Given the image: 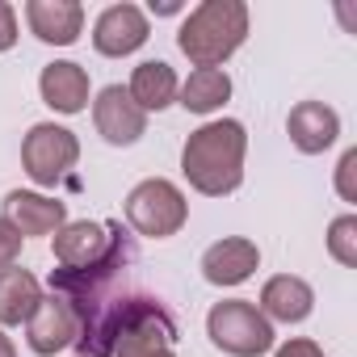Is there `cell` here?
Here are the masks:
<instances>
[{
    "instance_id": "1",
    "label": "cell",
    "mask_w": 357,
    "mask_h": 357,
    "mask_svg": "<svg viewBox=\"0 0 357 357\" xmlns=\"http://www.w3.org/2000/svg\"><path fill=\"white\" fill-rule=\"evenodd\" d=\"M244 151H248L244 126L236 118H219V122L198 126L185 139L181 172L198 194L223 198V194H236L240 181H244Z\"/></svg>"
},
{
    "instance_id": "2",
    "label": "cell",
    "mask_w": 357,
    "mask_h": 357,
    "mask_svg": "<svg viewBox=\"0 0 357 357\" xmlns=\"http://www.w3.org/2000/svg\"><path fill=\"white\" fill-rule=\"evenodd\" d=\"M244 38H248V5H240V0H206L181 22L176 47L198 68H219L244 47Z\"/></svg>"
},
{
    "instance_id": "3",
    "label": "cell",
    "mask_w": 357,
    "mask_h": 357,
    "mask_svg": "<svg viewBox=\"0 0 357 357\" xmlns=\"http://www.w3.org/2000/svg\"><path fill=\"white\" fill-rule=\"evenodd\" d=\"M172 340H176L172 315L155 298L126 294L122 319H118V332H114V357H176Z\"/></svg>"
},
{
    "instance_id": "4",
    "label": "cell",
    "mask_w": 357,
    "mask_h": 357,
    "mask_svg": "<svg viewBox=\"0 0 357 357\" xmlns=\"http://www.w3.org/2000/svg\"><path fill=\"white\" fill-rule=\"evenodd\" d=\"M190 219V202L185 194L176 190L172 181H164V176H147V181H139L130 194H126V223L147 236V240H168L185 227Z\"/></svg>"
},
{
    "instance_id": "5",
    "label": "cell",
    "mask_w": 357,
    "mask_h": 357,
    "mask_svg": "<svg viewBox=\"0 0 357 357\" xmlns=\"http://www.w3.org/2000/svg\"><path fill=\"white\" fill-rule=\"evenodd\" d=\"M206 332L211 340L231 353V357H261L273 349V324L257 311V303L248 298H227V303H215L211 315H206Z\"/></svg>"
},
{
    "instance_id": "6",
    "label": "cell",
    "mask_w": 357,
    "mask_h": 357,
    "mask_svg": "<svg viewBox=\"0 0 357 357\" xmlns=\"http://www.w3.org/2000/svg\"><path fill=\"white\" fill-rule=\"evenodd\" d=\"M76 160H80V139L68 126H55V122L30 126V135L22 143V164H26L34 185L55 190L63 176L76 168Z\"/></svg>"
},
{
    "instance_id": "7",
    "label": "cell",
    "mask_w": 357,
    "mask_h": 357,
    "mask_svg": "<svg viewBox=\"0 0 357 357\" xmlns=\"http://www.w3.org/2000/svg\"><path fill=\"white\" fill-rule=\"evenodd\" d=\"M118 227H122V223H114V219H109V223H89V219L63 223V227L55 231V261H59V269H63V273H84V269L101 265V261L114 252Z\"/></svg>"
},
{
    "instance_id": "8",
    "label": "cell",
    "mask_w": 357,
    "mask_h": 357,
    "mask_svg": "<svg viewBox=\"0 0 357 357\" xmlns=\"http://www.w3.org/2000/svg\"><path fill=\"white\" fill-rule=\"evenodd\" d=\"M93 122H97V135L114 147H130L139 143V135L147 130V114L130 101V93L122 84H105L93 101Z\"/></svg>"
},
{
    "instance_id": "9",
    "label": "cell",
    "mask_w": 357,
    "mask_h": 357,
    "mask_svg": "<svg viewBox=\"0 0 357 357\" xmlns=\"http://www.w3.org/2000/svg\"><path fill=\"white\" fill-rule=\"evenodd\" d=\"M147 34H151V26H147V13L139 9V5H109L101 17H97V26H93V47L101 51V55H109V59H122V55H135L143 43H147Z\"/></svg>"
},
{
    "instance_id": "10",
    "label": "cell",
    "mask_w": 357,
    "mask_h": 357,
    "mask_svg": "<svg viewBox=\"0 0 357 357\" xmlns=\"http://www.w3.org/2000/svg\"><path fill=\"white\" fill-rule=\"evenodd\" d=\"M26 328H30V349L38 357H55L68 344H76V336H80V319H76V311L63 294H51V298L43 294V303H38V311L30 315Z\"/></svg>"
},
{
    "instance_id": "11",
    "label": "cell",
    "mask_w": 357,
    "mask_h": 357,
    "mask_svg": "<svg viewBox=\"0 0 357 357\" xmlns=\"http://www.w3.org/2000/svg\"><path fill=\"white\" fill-rule=\"evenodd\" d=\"M286 135H290V143H294L303 155H319V151H328V147L336 143L340 118H336V109L324 105V101H298V105L290 109V118H286Z\"/></svg>"
},
{
    "instance_id": "12",
    "label": "cell",
    "mask_w": 357,
    "mask_h": 357,
    "mask_svg": "<svg viewBox=\"0 0 357 357\" xmlns=\"http://www.w3.org/2000/svg\"><path fill=\"white\" fill-rule=\"evenodd\" d=\"M257 265H261V252L244 236H227V240H219L202 252V278L211 286H240V282L252 278Z\"/></svg>"
},
{
    "instance_id": "13",
    "label": "cell",
    "mask_w": 357,
    "mask_h": 357,
    "mask_svg": "<svg viewBox=\"0 0 357 357\" xmlns=\"http://www.w3.org/2000/svg\"><path fill=\"white\" fill-rule=\"evenodd\" d=\"M17 227V236H55L63 223H68V206L59 198H43V194H26V190H13L5 198V215Z\"/></svg>"
},
{
    "instance_id": "14",
    "label": "cell",
    "mask_w": 357,
    "mask_h": 357,
    "mask_svg": "<svg viewBox=\"0 0 357 357\" xmlns=\"http://www.w3.org/2000/svg\"><path fill=\"white\" fill-rule=\"evenodd\" d=\"M311 307H315V290L303 282V278H294V273H278V278H269L265 286H261V303H257V311L273 324H303L307 315H311Z\"/></svg>"
},
{
    "instance_id": "15",
    "label": "cell",
    "mask_w": 357,
    "mask_h": 357,
    "mask_svg": "<svg viewBox=\"0 0 357 357\" xmlns=\"http://www.w3.org/2000/svg\"><path fill=\"white\" fill-rule=\"evenodd\" d=\"M26 22L43 43L72 47L80 38V30H84V5H76V0H30Z\"/></svg>"
},
{
    "instance_id": "16",
    "label": "cell",
    "mask_w": 357,
    "mask_h": 357,
    "mask_svg": "<svg viewBox=\"0 0 357 357\" xmlns=\"http://www.w3.org/2000/svg\"><path fill=\"white\" fill-rule=\"evenodd\" d=\"M38 93L55 114H80L89 105V72L80 63H68V59L47 63L38 76Z\"/></svg>"
},
{
    "instance_id": "17",
    "label": "cell",
    "mask_w": 357,
    "mask_h": 357,
    "mask_svg": "<svg viewBox=\"0 0 357 357\" xmlns=\"http://www.w3.org/2000/svg\"><path fill=\"white\" fill-rule=\"evenodd\" d=\"M43 303V286L30 269H0V324L5 328H17V324H30V315L38 311Z\"/></svg>"
},
{
    "instance_id": "18",
    "label": "cell",
    "mask_w": 357,
    "mask_h": 357,
    "mask_svg": "<svg viewBox=\"0 0 357 357\" xmlns=\"http://www.w3.org/2000/svg\"><path fill=\"white\" fill-rule=\"evenodd\" d=\"M126 93H130V101H135L143 114H151V109H168V105L176 101V72H172L164 59H147V63L135 68Z\"/></svg>"
},
{
    "instance_id": "19",
    "label": "cell",
    "mask_w": 357,
    "mask_h": 357,
    "mask_svg": "<svg viewBox=\"0 0 357 357\" xmlns=\"http://www.w3.org/2000/svg\"><path fill=\"white\" fill-rule=\"evenodd\" d=\"M227 97H231V76L223 68H198L190 72L185 84H176V101L190 114H215Z\"/></svg>"
},
{
    "instance_id": "20",
    "label": "cell",
    "mask_w": 357,
    "mask_h": 357,
    "mask_svg": "<svg viewBox=\"0 0 357 357\" xmlns=\"http://www.w3.org/2000/svg\"><path fill=\"white\" fill-rule=\"evenodd\" d=\"M328 252H332V261H340V265H357V215H340L332 227H328Z\"/></svg>"
},
{
    "instance_id": "21",
    "label": "cell",
    "mask_w": 357,
    "mask_h": 357,
    "mask_svg": "<svg viewBox=\"0 0 357 357\" xmlns=\"http://www.w3.org/2000/svg\"><path fill=\"white\" fill-rule=\"evenodd\" d=\"M357 147H349L344 155H340V164H336V190H340V198L344 202H357Z\"/></svg>"
},
{
    "instance_id": "22",
    "label": "cell",
    "mask_w": 357,
    "mask_h": 357,
    "mask_svg": "<svg viewBox=\"0 0 357 357\" xmlns=\"http://www.w3.org/2000/svg\"><path fill=\"white\" fill-rule=\"evenodd\" d=\"M22 257V236L9 219H0V269H13Z\"/></svg>"
},
{
    "instance_id": "23",
    "label": "cell",
    "mask_w": 357,
    "mask_h": 357,
    "mask_svg": "<svg viewBox=\"0 0 357 357\" xmlns=\"http://www.w3.org/2000/svg\"><path fill=\"white\" fill-rule=\"evenodd\" d=\"M13 43H17V13H13V5L0 0V51H9Z\"/></svg>"
},
{
    "instance_id": "24",
    "label": "cell",
    "mask_w": 357,
    "mask_h": 357,
    "mask_svg": "<svg viewBox=\"0 0 357 357\" xmlns=\"http://www.w3.org/2000/svg\"><path fill=\"white\" fill-rule=\"evenodd\" d=\"M273 357H328L315 340H290V344H282Z\"/></svg>"
},
{
    "instance_id": "25",
    "label": "cell",
    "mask_w": 357,
    "mask_h": 357,
    "mask_svg": "<svg viewBox=\"0 0 357 357\" xmlns=\"http://www.w3.org/2000/svg\"><path fill=\"white\" fill-rule=\"evenodd\" d=\"M151 13H155V17H172V13H181V5H172V0L155 5V0H151Z\"/></svg>"
},
{
    "instance_id": "26",
    "label": "cell",
    "mask_w": 357,
    "mask_h": 357,
    "mask_svg": "<svg viewBox=\"0 0 357 357\" xmlns=\"http://www.w3.org/2000/svg\"><path fill=\"white\" fill-rule=\"evenodd\" d=\"M0 357H17V349H13V340L0 332Z\"/></svg>"
}]
</instances>
